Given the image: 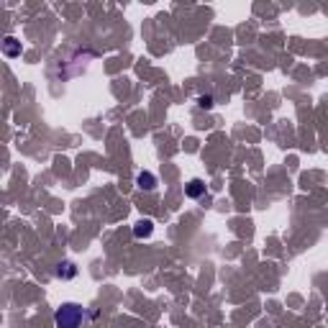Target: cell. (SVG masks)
<instances>
[{"instance_id":"cell-3","label":"cell","mask_w":328,"mask_h":328,"mask_svg":"<svg viewBox=\"0 0 328 328\" xmlns=\"http://www.w3.org/2000/svg\"><path fill=\"white\" fill-rule=\"evenodd\" d=\"M152 231H154V223H152L149 218H144V221H139V223L134 226V236H136V238H149Z\"/></svg>"},{"instance_id":"cell-7","label":"cell","mask_w":328,"mask_h":328,"mask_svg":"<svg viewBox=\"0 0 328 328\" xmlns=\"http://www.w3.org/2000/svg\"><path fill=\"white\" fill-rule=\"evenodd\" d=\"M198 105L208 110V108H213V98H211V95H200V98H198Z\"/></svg>"},{"instance_id":"cell-4","label":"cell","mask_w":328,"mask_h":328,"mask_svg":"<svg viewBox=\"0 0 328 328\" xmlns=\"http://www.w3.org/2000/svg\"><path fill=\"white\" fill-rule=\"evenodd\" d=\"M203 192H205V182H203V180L195 177V180L187 182V198H200Z\"/></svg>"},{"instance_id":"cell-2","label":"cell","mask_w":328,"mask_h":328,"mask_svg":"<svg viewBox=\"0 0 328 328\" xmlns=\"http://www.w3.org/2000/svg\"><path fill=\"white\" fill-rule=\"evenodd\" d=\"M3 54L11 56V59L21 56V41L13 39V36H6V39H3Z\"/></svg>"},{"instance_id":"cell-6","label":"cell","mask_w":328,"mask_h":328,"mask_svg":"<svg viewBox=\"0 0 328 328\" xmlns=\"http://www.w3.org/2000/svg\"><path fill=\"white\" fill-rule=\"evenodd\" d=\"M136 185H139L141 190H154V185H157V177H154L152 172H141V174L136 177Z\"/></svg>"},{"instance_id":"cell-1","label":"cell","mask_w":328,"mask_h":328,"mask_svg":"<svg viewBox=\"0 0 328 328\" xmlns=\"http://www.w3.org/2000/svg\"><path fill=\"white\" fill-rule=\"evenodd\" d=\"M82 308L80 305H75V303H64L59 310H56V315H54V320H56V328H77L80 323H82Z\"/></svg>"},{"instance_id":"cell-5","label":"cell","mask_w":328,"mask_h":328,"mask_svg":"<svg viewBox=\"0 0 328 328\" xmlns=\"http://www.w3.org/2000/svg\"><path fill=\"white\" fill-rule=\"evenodd\" d=\"M56 275H59L62 280H72V277H77V267L72 264V261H62L59 270H56Z\"/></svg>"}]
</instances>
